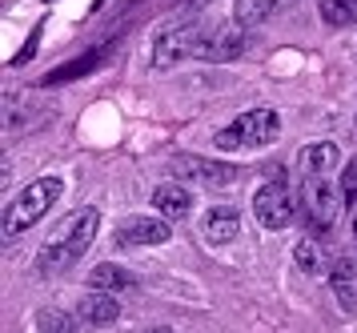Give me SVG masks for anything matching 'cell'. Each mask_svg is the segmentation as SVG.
<instances>
[{"label":"cell","mask_w":357,"mask_h":333,"mask_svg":"<svg viewBox=\"0 0 357 333\" xmlns=\"http://www.w3.org/2000/svg\"><path fill=\"white\" fill-rule=\"evenodd\" d=\"M97 229H100L97 209L93 205L77 209V213L45 241V249L36 257V273H40V277H61V273H68V265H77L84 257V249L97 241Z\"/></svg>","instance_id":"6da1fadb"},{"label":"cell","mask_w":357,"mask_h":333,"mask_svg":"<svg viewBox=\"0 0 357 333\" xmlns=\"http://www.w3.org/2000/svg\"><path fill=\"white\" fill-rule=\"evenodd\" d=\"M61 177H40L33 185H24L17 193V201L4 209V237H20L24 229H33L52 205H56V197H61Z\"/></svg>","instance_id":"7a4b0ae2"},{"label":"cell","mask_w":357,"mask_h":333,"mask_svg":"<svg viewBox=\"0 0 357 333\" xmlns=\"http://www.w3.org/2000/svg\"><path fill=\"white\" fill-rule=\"evenodd\" d=\"M281 137V117L273 109H249L241 112L229 128H221L213 145L221 153H237V149H261V145H273Z\"/></svg>","instance_id":"3957f363"},{"label":"cell","mask_w":357,"mask_h":333,"mask_svg":"<svg viewBox=\"0 0 357 333\" xmlns=\"http://www.w3.org/2000/svg\"><path fill=\"white\" fill-rule=\"evenodd\" d=\"M341 201H345V193H341V185H333L329 177H309L301 181V209H305V217L313 221V229H333V221H337V209Z\"/></svg>","instance_id":"277c9868"},{"label":"cell","mask_w":357,"mask_h":333,"mask_svg":"<svg viewBox=\"0 0 357 333\" xmlns=\"http://www.w3.org/2000/svg\"><path fill=\"white\" fill-rule=\"evenodd\" d=\"M253 217H257L261 229H289L293 225V189L281 177L277 181H265L253 193Z\"/></svg>","instance_id":"5b68a950"},{"label":"cell","mask_w":357,"mask_h":333,"mask_svg":"<svg viewBox=\"0 0 357 333\" xmlns=\"http://www.w3.org/2000/svg\"><path fill=\"white\" fill-rule=\"evenodd\" d=\"M173 173L181 181L201 185V189H229L237 181V169L229 161H209V157H177L173 161Z\"/></svg>","instance_id":"8992f818"},{"label":"cell","mask_w":357,"mask_h":333,"mask_svg":"<svg viewBox=\"0 0 357 333\" xmlns=\"http://www.w3.org/2000/svg\"><path fill=\"white\" fill-rule=\"evenodd\" d=\"M245 52V29L241 24H221V29H201L193 48V61H237Z\"/></svg>","instance_id":"52a82bcc"},{"label":"cell","mask_w":357,"mask_h":333,"mask_svg":"<svg viewBox=\"0 0 357 333\" xmlns=\"http://www.w3.org/2000/svg\"><path fill=\"white\" fill-rule=\"evenodd\" d=\"M197 36H201V24H177V29L161 32L157 45H153V64L157 68H173V64L189 61L197 48Z\"/></svg>","instance_id":"ba28073f"},{"label":"cell","mask_w":357,"mask_h":333,"mask_svg":"<svg viewBox=\"0 0 357 333\" xmlns=\"http://www.w3.org/2000/svg\"><path fill=\"white\" fill-rule=\"evenodd\" d=\"M173 237L169 217H132L116 229V249H141V245H161Z\"/></svg>","instance_id":"9c48e42d"},{"label":"cell","mask_w":357,"mask_h":333,"mask_svg":"<svg viewBox=\"0 0 357 333\" xmlns=\"http://www.w3.org/2000/svg\"><path fill=\"white\" fill-rule=\"evenodd\" d=\"M201 233L209 245H229V241H237L241 233V217H237V209L233 205H213L205 217H201Z\"/></svg>","instance_id":"30bf717a"},{"label":"cell","mask_w":357,"mask_h":333,"mask_svg":"<svg viewBox=\"0 0 357 333\" xmlns=\"http://www.w3.org/2000/svg\"><path fill=\"white\" fill-rule=\"evenodd\" d=\"M77 313H81L84 325H113L121 318V305L113 302V293H105V289H93L81 305H77Z\"/></svg>","instance_id":"8fae6325"},{"label":"cell","mask_w":357,"mask_h":333,"mask_svg":"<svg viewBox=\"0 0 357 333\" xmlns=\"http://www.w3.org/2000/svg\"><path fill=\"white\" fill-rule=\"evenodd\" d=\"M153 209L169 217V221H181V217H189V209H193V197L185 185H161V189H153Z\"/></svg>","instance_id":"7c38bea8"},{"label":"cell","mask_w":357,"mask_h":333,"mask_svg":"<svg viewBox=\"0 0 357 333\" xmlns=\"http://www.w3.org/2000/svg\"><path fill=\"white\" fill-rule=\"evenodd\" d=\"M337 161H341V149L333 141H313L301 149V173L325 177L329 169H337Z\"/></svg>","instance_id":"4fadbf2b"},{"label":"cell","mask_w":357,"mask_h":333,"mask_svg":"<svg viewBox=\"0 0 357 333\" xmlns=\"http://www.w3.org/2000/svg\"><path fill=\"white\" fill-rule=\"evenodd\" d=\"M285 4H293V0H237L233 20H237L241 29H253V24H265L269 16H277Z\"/></svg>","instance_id":"5bb4252c"},{"label":"cell","mask_w":357,"mask_h":333,"mask_svg":"<svg viewBox=\"0 0 357 333\" xmlns=\"http://www.w3.org/2000/svg\"><path fill=\"white\" fill-rule=\"evenodd\" d=\"M132 277L129 269H121V265H113V261H100L97 269L89 273V286L93 289H105V293H121V289H132Z\"/></svg>","instance_id":"9a60e30c"},{"label":"cell","mask_w":357,"mask_h":333,"mask_svg":"<svg viewBox=\"0 0 357 333\" xmlns=\"http://www.w3.org/2000/svg\"><path fill=\"white\" fill-rule=\"evenodd\" d=\"M321 20L333 29L357 24V0H321Z\"/></svg>","instance_id":"2e32d148"},{"label":"cell","mask_w":357,"mask_h":333,"mask_svg":"<svg viewBox=\"0 0 357 333\" xmlns=\"http://www.w3.org/2000/svg\"><path fill=\"white\" fill-rule=\"evenodd\" d=\"M100 64V52H84L81 61H73V64H61V68H52L49 77H45V84H61V80H77L84 77L89 68H97Z\"/></svg>","instance_id":"e0dca14e"},{"label":"cell","mask_w":357,"mask_h":333,"mask_svg":"<svg viewBox=\"0 0 357 333\" xmlns=\"http://www.w3.org/2000/svg\"><path fill=\"white\" fill-rule=\"evenodd\" d=\"M293 257H297V269L301 273H321L325 269V249H317V241H297V249H293Z\"/></svg>","instance_id":"ac0fdd59"},{"label":"cell","mask_w":357,"mask_h":333,"mask_svg":"<svg viewBox=\"0 0 357 333\" xmlns=\"http://www.w3.org/2000/svg\"><path fill=\"white\" fill-rule=\"evenodd\" d=\"M341 193H345V201L357 209V161L341 169Z\"/></svg>","instance_id":"d6986e66"},{"label":"cell","mask_w":357,"mask_h":333,"mask_svg":"<svg viewBox=\"0 0 357 333\" xmlns=\"http://www.w3.org/2000/svg\"><path fill=\"white\" fill-rule=\"evenodd\" d=\"M36 45H40V29H36L33 36H29V40L20 45V52H17V57H13V64H24V61H29V57H33V48H36Z\"/></svg>","instance_id":"ffe728a7"},{"label":"cell","mask_w":357,"mask_h":333,"mask_svg":"<svg viewBox=\"0 0 357 333\" xmlns=\"http://www.w3.org/2000/svg\"><path fill=\"white\" fill-rule=\"evenodd\" d=\"M354 237H357V209H354Z\"/></svg>","instance_id":"44dd1931"},{"label":"cell","mask_w":357,"mask_h":333,"mask_svg":"<svg viewBox=\"0 0 357 333\" xmlns=\"http://www.w3.org/2000/svg\"><path fill=\"white\" fill-rule=\"evenodd\" d=\"M149 333H173V330H149Z\"/></svg>","instance_id":"7402d4cb"}]
</instances>
